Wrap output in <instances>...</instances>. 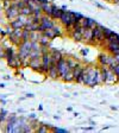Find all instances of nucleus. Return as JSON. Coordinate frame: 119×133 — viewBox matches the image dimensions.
I'll list each match as a JSON object with an SVG mask.
<instances>
[{
	"label": "nucleus",
	"mask_w": 119,
	"mask_h": 133,
	"mask_svg": "<svg viewBox=\"0 0 119 133\" xmlns=\"http://www.w3.org/2000/svg\"><path fill=\"white\" fill-rule=\"evenodd\" d=\"M11 28L13 29V30H16V29H22V28H25V23L23 22L22 19H20L19 17H17V19H16V20L11 22Z\"/></svg>",
	"instance_id": "obj_13"
},
{
	"label": "nucleus",
	"mask_w": 119,
	"mask_h": 133,
	"mask_svg": "<svg viewBox=\"0 0 119 133\" xmlns=\"http://www.w3.org/2000/svg\"><path fill=\"white\" fill-rule=\"evenodd\" d=\"M37 131H38V132H47V128H44V127H41V128H38V130H37Z\"/></svg>",
	"instance_id": "obj_26"
},
{
	"label": "nucleus",
	"mask_w": 119,
	"mask_h": 133,
	"mask_svg": "<svg viewBox=\"0 0 119 133\" xmlns=\"http://www.w3.org/2000/svg\"><path fill=\"white\" fill-rule=\"evenodd\" d=\"M82 83L89 87H95L99 83H103V81H101V71L99 69H97L95 66H86V68H83Z\"/></svg>",
	"instance_id": "obj_1"
},
{
	"label": "nucleus",
	"mask_w": 119,
	"mask_h": 133,
	"mask_svg": "<svg viewBox=\"0 0 119 133\" xmlns=\"http://www.w3.org/2000/svg\"><path fill=\"white\" fill-rule=\"evenodd\" d=\"M6 114H7V112H6L5 109H3V111H1V113H0V122H1V121H3L4 119H5Z\"/></svg>",
	"instance_id": "obj_23"
},
{
	"label": "nucleus",
	"mask_w": 119,
	"mask_h": 133,
	"mask_svg": "<svg viewBox=\"0 0 119 133\" xmlns=\"http://www.w3.org/2000/svg\"><path fill=\"white\" fill-rule=\"evenodd\" d=\"M5 52H6V58H7V61L14 57V51H13L12 48H7V49H5Z\"/></svg>",
	"instance_id": "obj_20"
},
{
	"label": "nucleus",
	"mask_w": 119,
	"mask_h": 133,
	"mask_svg": "<svg viewBox=\"0 0 119 133\" xmlns=\"http://www.w3.org/2000/svg\"><path fill=\"white\" fill-rule=\"evenodd\" d=\"M53 30H54V31H55V33H56V35H57V36H61V31H60V29H58V28H56L55 25H54V28H53Z\"/></svg>",
	"instance_id": "obj_25"
},
{
	"label": "nucleus",
	"mask_w": 119,
	"mask_h": 133,
	"mask_svg": "<svg viewBox=\"0 0 119 133\" xmlns=\"http://www.w3.org/2000/svg\"><path fill=\"white\" fill-rule=\"evenodd\" d=\"M54 132H57V133H66L67 130H62V128H53Z\"/></svg>",
	"instance_id": "obj_24"
},
{
	"label": "nucleus",
	"mask_w": 119,
	"mask_h": 133,
	"mask_svg": "<svg viewBox=\"0 0 119 133\" xmlns=\"http://www.w3.org/2000/svg\"><path fill=\"white\" fill-rule=\"evenodd\" d=\"M72 37L73 39H75V41H82L83 39V35H82V31H73L72 33Z\"/></svg>",
	"instance_id": "obj_17"
},
{
	"label": "nucleus",
	"mask_w": 119,
	"mask_h": 133,
	"mask_svg": "<svg viewBox=\"0 0 119 133\" xmlns=\"http://www.w3.org/2000/svg\"><path fill=\"white\" fill-rule=\"evenodd\" d=\"M20 13L24 14V16H31V14H33V8L31 7V6L26 5L20 10Z\"/></svg>",
	"instance_id": "obj_16"
},
{
	"label": "nucleus",
	"mask_w": 119,
	"mask_h": 133,
	"mask_svg": "<svg viewBox=\"0 0 119 133\" xmlns=\"http://www.w3.org/2000/svg\"><path fill=\"white\" fill-rule=\"evenodd\" d=\"M106 49L111 55H117L119 54V44L118 43H114V42H107V45H106Z\"/></svg>",
	"instance_id": "obj_8"
},
{
	"label": "nucleus",
	"mask_w": 119,
	"mask_h": 133,
	"mask_svg": "<svg viewBox=\"0 0 119 133\" xmlns=\"http://www.w3.org/2000/svg\"><path fill=\"white\" fill-rule=\"evenodd\" d=\"M43 35H45V36L48 37V38H50V39H53V38H55L57 35L55 33V31L53 30V29H48V30H45L44 32H43Z\"/></svg>",
	"instance_id": "obj_18"
},
{
	"label": "nucleus",
	"mask_w": 119,
	"mask_h": 133,
	"mask_svg": "<svg viewBox=\"0 0 119 133\" xmlns=\"http://www.w3.org/2000/svg\"><path fill=\"white\" fill-rule=\"evenodd\" d=\"M81 24H82L83 29H93L94 26L98 25V23L94 19H92V18H83Z\"/></svg>",
	"instance_id": "obj_9"
},
{
	"label": "nucleus",
	"mask_w": 119,
	"mask_h": 133,
	"mask_svg": "<svg viewBox=\"0 0 119 133\" xmlns=\"http://www.w3.org/2000/svg\"><path fill=\"white\" fill-rule=\"evenodd\" d=\"M49 39L50 38H48L45 35H43V36H42L41 38L38 39V42H39V44H41V45H48V43H49Z\"/></svg>",
	"instance_id": "obj_21"
},
{
	"label": "nucleus",
	"mask_w": 119,
	"mask_h": 133,
	"mask_svg": "<svg viewBox=\"0 0 119 133\" xmlns=\"http://www.w3.org/2000/svg\"><path fill=\"white\" fill-rule=\"evenodd\" d=\"M103 31H104V36H105V41H107V39L114 33V31L110 30V29H107V28H104V26H103Z\"/></svg>",
	"instance_id": "obj_19"
},
{
	"label": "nucleus",
	"mask_w": 119,
	"mask_h": 133,
	"mask_svg": "<svg viewBox=\"0 0 119 133\" xmlns=\"http://www.w3.org/2000/svg\"><path fill=\"white\" fill-rule=\"evenodd\" d=\"M30 68L37 70V71L43 74V68H42V56H37V57L30 58Z\"/></svg>",
	"instance_id": "obj_7"
},
{
	"label": "nucleus",
	"mask_w": 119,
	"mask_h": 133,
	"mask_svg": "<svg viewBox=\"0 0 119 133\" xmlns=\"http://www.w3.org/2000/svg\"><path fill=\"white\" fill-rule=\"evenodd\" d=\"M62 13H63V10H62V8H57L55 5H54L53 13H51V18H53V19H60L61 16H62Z\"/></svg>",
	"instance_id": "obj_14"
},
{
	"label": "nucleus",
	"mask_w": 119,
	"mask_h": 133,
	"mask_svg": "<svg viewBox=\"0 0 119 133\" xmlns=\"http://www.w3.org/2000/svg\"><path fill=\"white\" fill-rule=\"evenodd\" d=\"M110 69H112L113 70V72H114V75L117 76V78L119 80V64H116V65H112V66H110Z\"/></svg>",
	"instance_id": "obj_22"
},
{
	"label": "nucleus",
	"mask_w": 119,
	"mask_h": 133,
	"mask_svg": "<svg viewBox=\"0 0 119 133\" xmlns=\"http://www.w3.org/2000/svg\"><path fill=\"white\" fill-rule=\"evenodd\" d=\"M57 69H58V72H60V76H61L62 78L66 76L67 74H69V72L73 71V69L70 68L69 63H68V59H64V58H62L61 61L57 62Z\"/></svg>",
	"instance_id": "obj_4"
},
{
	"label": "nucleus",
	"mask_w": 119,
	"mask_h": 133,
	"mask_svg": "<svg viewBox=\"0 0 119 133\" xmlns=\"http://www.w3.org/2000/svg\"><path fill=\"white\" fill-rule=\"evenodd\" d=\"M61 22L62 24L64 25V28L69 29L73 26V24H74V19H75V14L74 12H70V11H63V13H62L61 16Z\"/></svg>",
	"instance_id": "obj_5"
},
{
	"label": "nucleus",
	"mask_w": 119,
	"mask_h": 133,
	"mask_svg": "<svg viewBox=\"0 0 119 133\" xmlns=\"http://www.w3.org/2000/svg\"><path fill=\"white\" fill-rule=\"evenodd\" d=\"M20 14V10L19 7L17 6V4H12L7 7L6 10V17L10 18V19H13V18H17V17Z\"/></svg>",
	"instance_id": "obj_6"
},
{
	"label": "nucleus",
	"mask_w": 119,
	"mask_h": 133,
	"mask_svg": "<svg viewBox=\"0 0 119 133\" xmlns=\"http://www.w3.org/2000/svg\"><path fill=\"white\" fill-rule=\"evenodd\" d=\"M92 44H97V43H101L105 41V36H104V31H103V25L98 24L97 26L92 29Z\"/></svg>",
	"instance_id": "obj_3"
},
{
	"label": "nucleus",
	"mask_w": 119,
	"mask_h": 133,
	"mask_svg": "<svg viewBox=\"0 0 119 133\" xmlns=\"http://www.w3.org/2000/svg\"><path fill=\"white\" fill-rule=\"evenodd\" d=\"M4 87H5V84H4V83H0V88H4Z\"/></svg>",
	"instance_id": "obj_29"
},
{
	"label": "nucleus",
	"mask_w": 119,
	"mask_h": 133,
	"mask_svg": "<svg viewBox=\"0 0 119 133\" xmlns=\"http://www.w3.org/2000/svg\"><path fill=\"white\" fill-rule=\"evenodd\" d=\"M82 35H83V38L86 39L87 42L92 43V37H93V33H92V29H83Z\"/></svg>",
	"instance_id": "obj_15"
},
{
	"label": "nucleus",
	"mask_w": 119,
	"mask_h": 133,
	"mask_svg": "<svg viewBox=\"0 0 119 133\" xmlns=\"http://www.w3.org/2000/svg\"><path fill=\"white\" fill-rule=\"evenodd\" d=\"M48 76L51 78H57L60 76V72H58V69H57V65L55 63L51 64V66L49 68L48 70Z\"/></svg>",
	"instance_id": "obj_10"
},
{
	"label": "nucleus",
	"mask_w": 119,
	"mask_h": 133,
	"mask_svg": "<svg viewBox=\"0 0 119 133\" xmlns=\"http://www.w3.org/2000/svg\"><path fill=\"white\" fill-rule=\"evenodd\" d=\"M114 56V58H116V62L119 64V54H117V55H113Z\"/></svg>",
	"instance_id": "obj_27"
},
{
	"label": "nucleus",
	"mask_w": 119,
	"mask_h": 133,
	"mask_svg": "<svg viewBox=\"0 0 119 133\" xmlns=\"http://www.w3.org/2000/svg\"><path fill=\"white\" fill-rule=\"evenodd\" d=\"M101 71V81L103 83H107V84H113L117 82V76L114 75L113 70L110 69V66L107 68V65H103V68L100 69Z\"/></svg>",
	"instance_id": "obj_2"
},
{
	"label": "nucleus",
	"mask_w": 119,
	"mask_h": 133,
	"mask_svg": "<svg viewBox=\"0 0 119 133\" xmlns=\"http://www.w3.org/2000/svg\"><path fill=\"white\" fill-rule=\"evenodd\" d=\"M81 54H82V55H86V54H87V51H85V50H82V51H81Z\"/></svg>",
	"instance_id": "obj_28"
},
{
	"label": "nucleus",
	"mask_w": 119,
	"mask_h": 133,
	"mask_svg": "<svg viewBox=\"0 0 119 133\" xmlns=\"http://www.w3.org/2000/svg\"><path fill=\"white\" fill-rule=\"evenodd\" d=\"M41 7H42V11L44 12V14L51 17V13H53V7H54L53 4H49V1H48V3L42 4Z\"/></svg>",
	"instance_id": "obj_11"
},
{
	"label": "nucleus",
	"mask_w": 119,
	"mask_h": 133,
	"mask_svg": "<svg viewBox=\"0 0 119 133\" xmlns=\"http://www.w3.org/2000/svg\"><path fill=\"white\" fill-rule=\"evenodd\" d=\"M51 57H53V62L55 64H57V62L58 61H61L62 58H63V56H62V54H61V51H58V50H56V49H51Z\"/></svg>",
	"instance_id": "obj_12"
}]
</instances>
